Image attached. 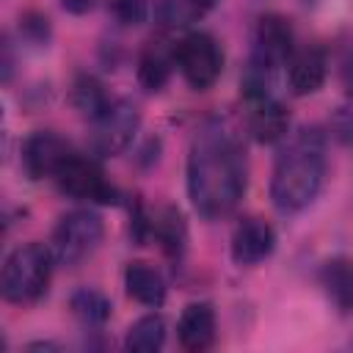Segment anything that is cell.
<instances>
[{
  "instance_id": "obj_12",
  "label": "cell",
  "mask_w": 353,
  "mask_h": 353,
  "mask_svg": "<svg viewBox=\"0 0 353 353\" xmlns=\"http://www.w3.org/2000/svg\"><path fill=\"white\" fill-rule=\"evenodd\" d=\"M179 345L190 353H201L215 342V312L207 301H193L182 309L176 323Z\"/></svg>"
},
{
  "instance_id": "obj_17",
  "label": "cell",
  "mask_w": 353,
  "mask_h": 353,
  "mask_svg": "<svg viewBox=\"0 0 353 353\" xmlns=\"http://www.w3.org/2000/svg\"><path fill=\"white\" fill-rule=\"evenodd\" d=\"M323 287L342 312H353V262L350 259L345 256L328 259L323 265Z\"/></svg>"
},
{
  "instance_id": "obj_18",
  "label": "cell",
  "mask_w": 353,
  "mask_h": 353,
  "mask_svg": "<svg viewBox=\"0 0 353 353\" xmlns=\"http://www.w3.org/2000/svg\"><path fill=\"white\" fill-rule=\"evenodd\" d=\"M165 345V320L160 314H146L138 317L130 328H127V339L124 347L132 353H154Z\"/></svg>"
},
{
  "instance_id": "obj_10",
  "label": "cell",
  "mask_w": 353,
  "mask_h": 353,
  "mask_svg": "<svg viewBox=\"0 0 353 353\" xmlns=\"http://www.w3.org/2000/svg\"><path fill=\"white\" fill-rule=\"evenodd\" d=\"M276 248V232L265 218H243L232 232V259L240 268L259 265Z\"/></svg>"
},
{
  "instance_id": "obj_5",
  "label": "cell",
  "mask_w": 353,
  "mask_h": 353,
  "mask_svg": "<svg viewBox=\"0 0 353 353\" xmlns=\"http://www.w3.org/2000/svg\"><path fill=\"white\" fill-rule=\"evenodd\" d=\"M138 127H141V113H138L135 102H130V99H110L105 105V110H99L91 119L88 146L99 157H113V154L124 152L132 143Z\"/></svg>"
},
{
  "instance_id": "obj_15",
  "label": "cell",
  "mask_w": 353,
  "mask_h": 353,
  "mask_svg": "<svg viewBox=\"0 0 353 353\" xmlns=\"http://www.w3.org/2000/svg\"><path fill=\"white\" fill-rule=\"evenodd\" d=\"M174 66H176L174 47H165L163 41H152L138 58V80L146 91H160L168 83Z\"/></svg>"
},
{
  "instance_id": "obj_23",
  "label": "cell",
  "mask_w": 353,
  "mask_h": 353,
  "mask_svg": "<svg viewBox=\"0 0 353 353\" xmlns=\"http://www.w3.org/2000/svg\"><path fill=\"white\" fill-rule=\"evenodd\" d=\"M97 0H61V6L69 11V14H85L94 8Z\"/></svg>"
},
{
  "instance_id": "obj_11",
  "label": "cell",
  "mask_w": 353,
  "mask_h": 353,
  "mask_svg": "<svg viewBox=\"0 0 353 353\" xmlns=\"http://www.w3.org/2000/svg\"><path fill=\"white\" fill-rule=\"evenodd\" d=\"M248 102V130L259 143H276L290 130V113L273 94L245 97Z\"/></svg>"
},
{
  "instance_id": "obj_8",
  "label": "cell",
  "mask_w": 353,
  "mask_h": 353,
  "mask_svg": "<svg viewBox=\"0 0 353 353\" xmlns=\"http://www.w3.org/2000/svg\"><path fill=\"white\" fill-rule=\"evenodd\" d=\"M292 28L281 14H265L256 22L254 30V52H251V66L262 72H276L292 58Z\"/></svg>"
},
{
  "instance_id": "obj_21",
  "label": "cell",
  "mask_w": 353,
  "mask_h": 353,
  "mask_svg": "<svg viewBox=\"0 0 353 353\" xmlns=\"http://www.w3.org/2000/svg\"><path fill=\"white\" fill-rule=\"evenodd\" d=\"M72 99H74V105H77L88 119H94V116H97L99 110H105V105L110 102L108 94H105V88H102V83H99L97 77H88V74L74 83Z\"/></svg>"
},
{
  "instance_id": "obj_1",
  "label": "cell",
  "mask_w": 353,
  "mask_h": 353,
  "mask_svg": "<svg viewBox=\"0 0 353 353\" xmlns=\"http://www.w3.org/2000/svg\"><path fill=\"white\" fill-rule=\"evenodd\" d=\"M245 193V152L237 132L221 121L207 119L188 152V196L199 215L223 218Z\"/></svg>"
},
{
  "instance_id": "obj_3",
  "label": "cell",
  "mask_w": 353,
  "mask_h": 353,
  "mask_svg": "<svg viewBox=\"0 0 353 353\" xmlns=\"http://www.w3.org/2000/svg\"><path fill=\"white\" fill-rule=\"evenodd\" d=\"M52 265H55V256L47 245L41 243L17 245L6 256V265H3V276H0L3 298L19 306L36 303L50 287Z\"/></svg>"
},
{
  "instance_id": "obj_14",
  "label": "cell",
  "mask_w": 353,
  "mask_h": 353,
  "mask_svg": "<svg viewBox=\"0 0 353 353\" xmlns=\"http://www.w3.org/2000/svg\"><path fill=\"white\" fill-rule=\"evenodd\" d=\"M124 287H127V295L143 306H163L165 301V281L152 262H143V259L130 262L124 268Z\"/></svg>"
},
{
  "instance_id": "obj_20",
  "label": "cell",
  "mask_w": 353,
  "mask_h": 353,
  "mask_svg": "<svg viewBox=\"0 0 353 353\" xmlns=\"http://www.w3.org/2000/svg\"><path fill=\"white\" fill-rule=\"evenodd\" d=\"M152 229H154L157 240L163 243V248H165L168 254H182L185 240H188V229H185V221H182L179 210L165 207L163 215L152 223Z\"/></svg>"
},
{
  "instance_id": "obj_19",
  "label": "cell",
  "mask_w": 353,
  "mask_h": 353,
  "mask_svg": "<svg viewBox=\"0 0 353 353\" xmlns=\"http://www.w3.org/2000/svg\"><path fill=\"white\" fill-rule=\"evenodd\" d=\"M69 306H72L74 317L83 320L85 325H102L110 317V301L99 290H91V287L77 290L69 298Z\"/></svg>"
},
{
  "instance_id": "obj_7",
  "label": "cell",
  "mask_w": 353,
  "mask_h": 353,
  "mask_svg": "<svg viewBox=\"0 0 353 353\" xmlns=\"http://www.w3.org/2000/svg\"><path fill=\"white\" fill-rule=\"evenodd\" d=\"M55 185L77 201H91V204H116L119 201L116 185L105 176L102 165L88 154L74 152L55 174Z\"/></svg>"
},
{
  "instance_id": "obj_9",
  "label": "cell",
  "mask_w": 353,
  "mask_h": 353,
  "mask_svg": "<svg viewBox=\"0 0 353 353\" xmlns=\"http://www.w3.org/2000/svg\"><path fill=\"white\" fill-rule=\"evenodd\" d=\"M74 154L69 141L50 130H39L22 143V165L33 179H55L61 165Z\"/></svg>"
},
{
  "instance_id": "obj_6",
  "label": "cell",
  "mask_w": 353,
  "mask_h": 353,
  "mask_svg": "<svg viewBox=\"0 0 353 353\" xmlns=\"http://www.w3.org/2000/svg\"><path fill=\"white\" fill-rule=\"evenodd\" d=\"M174 58H176L179 74L196 91L212 88L223 69V52H221L218 41L204 30H193V33L182 36L174 44Z\"/></svg>"
},
{
  "instance_id": "obj_2",
  "label": "cell",
  "mask_w": 353,
  "mask_h": 353,
  "mask_svg": "<svg viewBox=\"0 0 353 353\" xmlns=\"http://www.w3.org/2000/svg\"><path fill=\"white\" fill-rule=\"evenodd\" d=\"M325 179V143L317 130L298 132L279 154L270 176V199L281 212L309 207Z\"/></svg>"
},
{
  "instance_id": "obj_16",
  "label": "cell",
  "mask_w": 353,
  "mask_h": 353,
  "mask_svg": "<svg viewBox=\"0 0 353 353\" xmlns=\"http://www.w3.org/2000/svg\"><path fill=\"white\" fill-rule=\"evenodd\" d=\"M218 0H160L154 6V19L163 28H188L199 19H204Z\"/></svg>"
},
{
  "instance_id": "obj_22",
  "label": "cell",
  "mask_w": 353,
  "mask_h": 353,
  "mask_svg": "<svg viewBox=\"0 0 353 353\" xmlns=\"http://www.w3.org/2000/svg\"><path fill=\"white\" fill-rule=\"evenodd\" d=\"M339 77H342V88H345V94H347V97L353 99V50H350V52L345 55Z\"/></svg>"
},
{
  "instance_id": "obj_13",
  "label": "cell",
  "mask_w": 353,
  "mask_h": 353,
  "mask_svg": "<svg viewBox=\"0 0 353 353\" xmlns=\"http://www.w3.org/2000/svg\"><path fill=\"white\" fill-rule=\"evenodd\" d=\"M325 72H328V61L320 47H303L301 52H292V58L287 61V80L292 94L298 97L314 94L325 83Z\"/></svg>"
},
{
  "instance_id": "obj_4",
  "label": "cell",
  "mask_w": 353,
  "mask_h": 353,
  "mask_svg": "<svg viewBox=\"0 0 353 353\" xmlns=\"http://www.w3.org/2000/svg\"><path fill=\"white\" fill-rule=\"evenodd\" d=\"M105 237V223L91 210H72L61 215V221L52 229L50 251L55 256V265L74 268L83 259H88Z\"/></svg>"
}]
</instances>
